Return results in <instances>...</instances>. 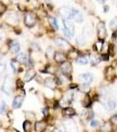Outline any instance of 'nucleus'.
<instances>
[{
  "instance_id": "nucleus-15",
  "label": "nucleus",
  "mask_w": 117,
  "mask_h": 132,
  "mask_svg": "<svg viewBox=\"0 0 117 132\" xmlns=\"http://www.w3.org/2000/svg\"><path fill=\"white\" fill-rule=\"evenodd\" d=\"M44 85H45L46 87H48V88H49V89H55L56 86V82L54 78L49 77V78H45V80H44Z\"/></svg>"
},
{
  "instance_id": "nucleus-20",
  "label": "nucleus",
  "mask_w": 117,
  "mask_h": 132,
  "mask_svg": "<svg viewBox=\"0 0 117 132\" xmlns=\"http://www.w3.org/2000/svg\"><path fill=\"white\" fill-rule=\"evenodd\" d=\"M11 50L13 53H19L20 50V45L18 42H12L11 43Z\"/></svg>"
},
{
  "instance_id": "nucleus-9",
  "label": "nucleus",
  "mask_w": 117,
  "mask_h": 132,
  "mask_svg": "<svg viewBox=\"0 0 117 132\" xmlns=\"http://www.w3.org/2000/svg\"><path fill=\"white\" fill-rule=\"evenodd\" d=\"M55 43H56L59 48H63V50H68V48H70V46H71L69 42H68L66 40L63 39V38H57V39H56Z\"/></svg>"
},
{
  "instance_id": "nucleus-23",
  "label": "nucleus",
  "mask_w": 117,
  "mask_h": 132,
  "mask_svg": "<svg viewBox=\"0 0 117 132\" xmlns=\"http://www.w3.org/2000/svg\"><path fill=\"white\" fill-rule=\"evenodd\" d=\"M77 63H79V64L84 65V64H86V63H88V60H87V58L86 56H78V58H77Z\"/></svg>"
},
{
  "instance_id": "nucleus-34",
  "label": "nucleus",
  "mask_w": 117,
  "mask_h": 132,
  "mask_svg": "<svg viewBox=\"0 0 117 132\" xmlns=\"http://www.w3.org/2000/svg\"><path fill=\"white\" fill-rule=\"evenodd\" d=\"M107 93V89H106V87H102L101 89V94L102 96H106Z\"/></svg>"
},
{
  "instance_id": "nucleus-16",
  "label": "nucleus",
  "mask_w": 117,
  "mask_h": 132,
  "mask_svg": "<svg viewBox=\"0 0 117 132\" xmlns=\"http://www.w3.org/2000/svg\"><path fill=\"white\" fill-rule=\"evenodd\" d=\"M24 95H18L14 98L13 102H12V107L13 108H19L22 104L23 101H24Z\"/></svg>"
},
{
  "instance_id": "nucleus-14",
  "label": "nucleus",
  "mask_w": 117,
  "mask_h": 132,
  "mask_svg": "<svg viewBox=\"0 0 117 132\" xmlns=\"http://www.w3.org/2000/svg\"><path fill=\"white\" fill-rule=\"evenodd\" d=\"M47 128V122L44 121L36 122L35 125V129L36 132H43Z\"/></svg>"
},
{
  "instance_id": "nucleus-28",
  "label": "nucleus",
  "mask_w": 117,
  "mask_h": 132,
  "mask_svg": "<svg viewBox=\"0 0 117 132\" xmlns=\"http://www.w3.org/2000/svg\"><path fill=\"white\" fill-rule=\"evenodd\" d=\"M78 53H77L76 50H72L69 52V54H68V57H70V58L71 59H75V58H78Z\"/></svg>"
},
{
  "instance_id": "nucleus-5",
  "label": "nucleus",
  "mask_w": 117,
  "mask_h": 132,
  "mask_svg": "<svg viewBox=\"0 0 117 132\" xmlns=\"http://www.w3.org/2000/svg\"><path fill=\"white\" fill-rule=\"evenodd\" d=\"M59 13H60V15L64 20H68V19L71 18V8L69 7V6H62L60 9H59Z\"/></svg>"
},
{
  "instance_id": "nucleus-27",
  "label": "nucleus",
  "mask_w": 117,
  "mask_h": 132,
  "mask_svg": "<svg viewBox=\"0 0 117 132\" xmlns=\"http://www.w3.org/2000/svg\"><path fill=\"white\" fill-rule=\"evenodd\" d=\"M108 50H109V45H108V43L103 44V45H102V48H101L102 55H107Z\"/></svg>"
},
{
  "instance_id": "nucleus-10",
  "label": "nucleus",
  "mask_w": 117,
  "mask_h": 132,
  "mask_svg": "<svg viewBox=\"0 0 117 132\" xmlns=\"http://www.w3.org/2000/svg\"><path fill=\"white\" fill-rule=\"evenodd\" d=\"M54 59L56 63H63L67 60V56L63 52H56L54 55Z\"/></svg>"
},
{
  "instance_id": "nucleus-42",
  "label": "nucleus",
  "mask_w": 117,
  "mask_h": 132,
  "mask_svg": "<svg viewBox=\"0 0 117 132\" xmlns=\"http://www.w3.org/2000/svg\"><path fill=\"white\" fill-rule=\"evenodd\" d=\"M70 87H71V89H74V87H77V85H71Z\"/></svg>"
},
{
  "instance_id": "nucleus-41",
  "label": "nucleus",
  "mask_w": 117,
  "mask_h": 132,
  "mask_svg": "<svg viewBox=\"0 0 117 132\" xmlns=\"http://www.w3.org/2000/svg\"><path fill=\"white\" fill-rule=\"evenodd\" d=\"M43 113H44V116H48V108H44V109H43Z\"/></svg>"
},
{
  "instance_id": "nucleus-35",
  "label": "nucleus",
  "mask_w": 117,
  "mask_h": 132,
  "mask_svg": "<svg viewBox=\"0 0 117 132\" xmlns=\"http://www.w3.org/2000/svg\"><path fill=\"white\" fill-rule=\"evenodd\" d=\"M91 126L92 127H98L99 126V122L98 121H95V120H93L91 122Z\"/></svg>"
},
{
  "instance_id": "nucleus-25",
  "label": "nucleus",
  "mask_w": 117,
  "mask_h": 132,
  "mask_svg": "<svg viewBox=\"0 0 117 132\" xmlns=\"http://www.w3.org/2000/svg\"><path fill=\"white\" fill-rule=\"evenodd\" d=\"M8 18H10V20H11L10 23H15L19 20L18 18H17L16 13H14V12H11L9 15H8Z\"/></svg>"
},
{
  "instance_id": "nucleus-31",
  "label": "nucleus",
  "mask_w": 117,
  "mask_h": 132,
  "mask_svg": "<svg viewBox=\"0 0 117 132\" xmlns=\"http://www.w3.org/2000/svg\"><path fill=\"white\" fill-rule=\"evenodd\" d=\"M80 87H81V91L85 92V93H87V92H89V90H90V86H89L88 84H82Z\"/></svg>"
},
{
  "instance_id": "nucleus-40",
  "label": "nucleus",
  "mask_w": 117,
  "mask_h": 132,
  "mask_svg": "<svg viewBox=\"0 0 117 132\" xmlns=\"http://www.w3.org/2000/svg\"><path fill=\"white\" fill-rule=\"evenodd\" d=\"M32 47H33V48H35V50H40V48L38 47V45L36 43H34L33 45H32Z\"/></svg>"
},
{
  "instance_id": "nucleus-11",
  "label": "nucleus",
  "mask_w": 117,
  "mask_h": 132,
  "mask_svg": "<svg viewBox=\"0 0 117 132\" xmlns=\"http://www.w3.org/2000/svg\"><path fill=\"white\" fill-rule=\"evenodd\" d=\"M64 127L67 132H78V129H77V126L73 121L69 120L67 122H65Z\"/></svg>"
},
{
  "instance_id": "nucleus-3",
  "label": "nucleus",
  "mask_w": 117,
  "mask_h": 132,
  "mask_svg": "<svg viewBox=\"0 0 117 132\" xmlns=\"http://www.w3.org/2000/svg\"><path fill=\"white\" fill-rule=\"evenodd\" d=\"M97 32H98V38L101 42H103L104 39L107 36V29H106L105 24L103 22H99L97 25Z\"/></svg>"
},
{
  "instance_id": "nucleus-1",
  "label": "nucleus",
  "mask_w": 117,
  "mask_h": 132,
  "mask_svg": "<svg viewBox=\"0 0 117 132\" xmlns=\"http://www.w3.org/2000/svg\"><path fill=\"white\" fill-rule=\"evenodd\" d=\"M36 20H37V17H36L35 13L32 12H28L26 13L25 18H24V22L25 25L28 27H31L33 26H35L36 23Z\"/></svg>"
},
{
  "instance_id": "nucleus-33",
  "label": "nucleus",
  "mask_w": 117,
  "mask_h": 132,
  "mask_svg": "<svg viewBox=\"0 0 117 132\" xmlns=\"http://www.w3.org/2000/svg\"><path fill=\"white\" fill-rule=\"evenodd\" d=\"M5 11H6V6L3 3H0V15L3 14Z\"/></svg>"
},
{
  "instance_id": "nucleus-36",
  "label": "nucleus",
  "mask_w": 117,
  "mask_h": 132,
  "mask_svg": "<svg viewBox=\"0 0 117 132\" xmlns=\"http://www.w3.org/2000/svg\"><path fill=\"white\" fill-rule=\"evenodd\" d=\"M5 65L3 64V63H0V75L5 71Z\"/></svg>"
},
{
  "instance_id": "nucleus-7",
  "label": "nucleus",
  "mask_w": 117,
  "mask_h": 132,
  "mask_svg": "<svg viewBox=\"0 0 117 132\" xmlns=\"http://www.w3.org/2000/svg\"><path fill=\"white\" fill-rule=\"evenodd\" d=\"M71 18L73 20H75L76 22H82L83 21V15L82 13L79 12L78 10L76 9H72L71 8Z\"/></svg>"
},
{
  "instance_id": "nucleus-32",
  "label": "nucleus",
  "mask_w": 117,
  "mask_h": 132,
  "mask_svg": "<svg viewBox=\"0 0 117 132\" xmlns=\"http://www.w3.org/2000/svg\"><path fill=\"white\" fill-rule=\"evenodd\" d=\"M5 108H6V104L5 101H2L1 105H0V114H3L5 110Z\"/></svg>"
},
{
  "instance_id": "nucleus-19",
  "label": "nucleus",
  "mask_w": 117,
  "mask_h": 132,
  "mask_svg": "<svg viewBox=\"0 0 117 132\" xmlns=\"http://www.w3.org/2000/svg\"><path fill=\"white\" fill-rule=\"evenodd\" d=\"M63 116H74V114H76V111H75V109H74V108L67 107V108H65L64 109H63Z\"/></svg>"
},
{
  "instance_id": "nucleus-30",
  "label": "nucleus",
  "mask_w": 117,
  "mask_h": 132,
  "mask_svg": "<svg viewBox=\"0 0 117 132\" xmlns=\"http://www.w3.org/2000/svg\"><path fill=\"white\" fill-rule=\"evenodd\" d=\"M77 42H78V44H80V45H85V44L86 43V39H85L84 36L79 35L78 38H77Z\"/></svg>"
},
{
  "instance_id": "nucleus-38",
  "label": "nucleus",
  "mask_w": 117,
  "mask_h": 132,
  "mask_svg": "<svg viewBox=\"0 0 117 132\" xmlns=\"http://www.w3.org/2000/svg\"><path fill=\"white\" fill-rule=\"evenodd\" d=\"M7 132H20V131L17 130V129H14V128H9V129H7Z\"/></svg>"
},
{
  "instance_id": "nucleus-22",
  "label": "nucleus",
  "mask_w": 117,
  "mask_h": 132,
  "mask_svg": "<svg viewBox=\"0 0 117 132\" xmlns=\"http://www.w3.org/2000/svg\"><path fill=\"white\" fill-rule=\"evenodd\" d=\"M106 108H107V109L109 110H113L114 108H115L116 106V102L114 101H113V100H108V101H107V102H106Z\"/></svg>"
},
{
  "instance_id": "nucleus-4",
  "label": "nucleus",
  "mask_w": 117,
  "mask_h": 132,
  "mask_svg": "<svg viewBox=\"0 0 117 132\" xmlns=\"http://www.w3.org/2000/svg\"><path fill=\"white\" fill-rule=\"evenodd\" d=\"M60 69H61V71L63 72V74L64 76H71V74L72 72V66L70 62L66 61L63 63H62Z\"/></svg>"
},
{
  "instance_id": "nucleus-21",
  "label": "nucleus",
  "mask_w": 117,
  "mask_h": 132,
  "mask_svg": "<svg viewBox=\"0 0 117 132\" xmlns=\"http://www.w3.org/2000/svg\"><path fill=\"white\" fill-rule=\"evenodd\" d=\"M48 23H49V25L52 27V28L55 29V30L58 29V24H57L56 18H54V17H48Z\"/></svg>"
},
{
  "instance_id": "nucleus-29",
  "label": "nucleus",
  "mask_w": 117,
  "mask_h": 132,
  "mask_svg": "<svg viewBox=\"0 0 117 132\" xmlns=\"http://www.w3.org/2000/svg\"><path fill=\"white\" fill-rule=\"evenodd\" d=\"M110 27L113 29V30H114V29L117 28V17L115 18H114L113 20L110 21Z\"/></svg>"
},
{
  "instance_id": "nucleus-44",
  "label": "nucleus",
  "mask_w": 117,
  "mask_h": 132,
  "mask_svg": "<svg viewBox=\"0 0 117 132\" xmlns=\"http://www.w3.org/2000/svg\"><path fill=\"white\" fill-rule=\"evenodd\" d=\"M2 40V35H1V34H0V41Z\"/></svg>"
},
{
  "instance_id": "nucleus-17",
  "label": "nucleus",
  "mask_w": 117,
  "mask_h": 132,
  "mask_svg": "<svg viewBox=\"0 0 117 132\" xmlns=\"http://www.w3.org/2000/svg\"><path fill=\"white\" fill-rule=\"evenodd\" d=\"M91 104H92V100H91L90 95L86 94L84 97V100H83V101H82V106L84 108H89Z\"/></svg>"
},
{
  "instance_id": "nucleus-43",
  "label": "nucleus",
  "mask_w": 117,
  "mask_h": 132,
  "mask_svg": "<svg viewBox=\"0 0 117 132\" xmlns=\"http://www.w3.org/2000/svg\"><path fill=\"white\" fill-rule=\"evenodd\" d=\"M107 10H108V7H107V6H105V12H107Z\"/></svg>"
},
{
  "instance_id": "nucleus-39",
  "label": "nucleus",
  "mask_w": 117,
  "mask_h": 132,
  "mask_svg": "<svg viewBox=\"0 0 117 132\" xmlns=\"http://www.w3.org/2000/svg\"><path fill=\"white\" fill-rule=\"evenodd\" d=\"M7 50H8V47L6 46V45H5V47H4L3 48H2V52H3L4 54H5V53L7 52Z\"/></svg>"
},
{
  "instance_id": "nucleus-6",
  "label": "nucleus",
  "mask_w": 117,
  "mask_h": 132,
  "mask_svg": "<svg viewBox=\"0 0 117 132\" xmlns=\"http://www.w3.org/2000/svg\"><path fill=\"white\" fill-rule=\"evenodd\" d=\"M63 25H64V31H66L68 34H70L71 36L72 37V36L74 35V31H75L74 25L68 20H63Z\"/></svg>"
},
{
  "instance_id": "nucleus-12",
  "label": "nucleus",
  "mask_w": 117,
  "mask_h": 132,
  "mask_svg": "<svg viewBox=\"0 0 117 132\" xmlns=\"http://www.w3.org/2000/svg\"><path fill=\"white\" fill-rule=\"evenodd\" d=\"M36 76V72L34 69H29L26 71V74L24 76V81L25 82H29L31 81L33 78H35V77Z\"/></svg>"
},
{
  "instance_id": "nucleus-24",
  "label": "nucleus",
  "mask_w": 117,
  "mask_h": 132,
  "mask_svg": "<svg viewBox=\"0 0 117 132\" xmlns=\"http://www.w3.org/2000/svg\"><path fill=\"white\" fill-rule=\"evenodd\" d=\"M31 127H32V124L29 121H25L24 123H23V129H24L25 132H30Z\"/></svg>"
},
{
  "instance_id": "nucleus-37",
  "label": "nucleus",
  "mask_w": 117,
  "mask_h": 132,
  "mask_svg": "<svg viewBox=\"0 0 117 132\" xmlns=\"http://www.w3.org/2000/svg\"><path fill=\"white\" fill-rule=\"evenodd\" d=\"M23 85H24V84H23V83L21 82V80H20V79L17 80V86H18L19 88H22V87H23Z\"/></svg>"
},
{
  "instance_id": "nucleus-8",
  "label": "nucleus",
  "mask_w": 117,
  "mask_h": 132,
  "mask_svg": "<svg viewBox=\"0 0 117 132\" xmlns=\"http://www.w3.org/2000/svg\"><path fill=\"white\" fill-rule=\"evenodd\" d=\"M78 78L81 82H83V84H90L91 82L93 81V77L91 73H83L80 74L78 76Z\"/></svg>"
},
{
  "instance_id": "nucleus-26",
  "label": "nucleus",
  "mask_w": 117,
  "mask_h": 132,
  "mask_svg": "<svg viewBox=\"0 0 117 132\" xmlns=\"http://www.w3.org/2000/svg\"><path fill=\"white\" fill-rule=\"evenodd\" d=\"M112 128H111V124L110 122H106L105 124L102 126V131L103 132H109L111 131Z\"/></svg>"
},
{
  "instance_id": "nucleus-2",
  "label": "nucleus",
  "mask_w": 117,
  "mask_h": 132,
  "mask_svg": "<svg viewBox=\"0 0 117 132\" xmlns=\"http://www.w3.org/2000/svg\"><path fill=\"white\" fill-rule=\"evenodd\" d=\"M12 84H13V81H12V78L10 76H7L5 78V81H4V84L2 86V91L4 93H5L6 94H10L11 91H12Z\"/></svg>"
},
{
  "instance_id": "nucleus-18",
  "label": "nucleus",
  "mask_w": 117,
  "mask_h": 132,
  "mask_svg": "<svg viewBox=\"0 0 117 132\" xmlns=\"http://www.w3.org/2000/svg\"><path fill=\"white\" fill-rule=\"evenodd\" d=\"M16 62L20 63H26L27 62V57L24 53H20L16 56Z\"/></svg>"
},
{
  "instance_id": "nucleus-13",
  "label": "nucleus",
  "mask_w": 117,
  "mask_h": 132,
  "mask_svg": "<svg viewBox=\"0 0 117 132\" xmlns=\"http://www.w3.org/2000/svg\"><path fill=\"white\" fill-rule=\"evenodd\" d=\"M105 78L108 81H111L114 78V70L112 66H108L105 71Z\"/></svg>"
}]
</instances>
